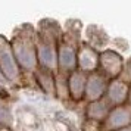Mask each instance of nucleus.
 Segmentation results:
<instances>
[{
  "instance_id": "obj_1",
  "label": "nucleus",
  "mask_w": 131,
  "mask_h": 131,
  "mask_svg": "<svg viewBox=\"0 0 131 131\" xmlns=\"http://www.w3.org/2000/svg\"><path fill=\"white\" fill-rule=\"evenodd\" d=\"M62 32L60 27L53 19H43L36 28V47L38 68L58 72V43Z\"/></svg>"
},
{
  "instance_id": "obj_2",
  "label": "nucleus",
  "mask_w": 131,
  "mask_h": 131,
  "mask_svg": "<svg viewBox=\"0 0 131 131\" xmlns=\"http://www.w3.org/2000/svg\"><path fill=\"white\" fill-rule=\"evenodd\" d=\"M12 53L16 59L19 69L22 74H31L38 68L37 62V47H36V28L31 24H22L13 31L12 38L9 40Z\"/></svg>"
},
{
  "instance_id": "obj_3",
  "label": "nucleus",
  "mask_w": 131,
  "mask_h": 131,
  "mask_svg": "<svg viewBox=\"0 0 131 131\" xmlns=\"http://www.w3.org/2000/svg\"><path fill=\"white\" fill-rule=\"evenodd\" d=\"M81 43V24L68 21L58 43V71L71 74L77 69V52Z\"/></svg>"
},
{
  "instance_id": "obj_4",
  "label": "nucleus",
  "mask_w": 131,
  "mask_h": 131,
  "mask_svg": "<svg viewBox=\"0 0 131 131\" xmlns=\"http://www.w3.org/2000/svg\"><path fill=\"white\" fill-rule=\"evenodd\" d=\"M0 71L3 74V77L10 83L13 89L19 87L24 83V74L19 69L16 59L12 53V49L5 36H0Z\"/></svg>"
},
{
  "instance_id": "obj_5",
  "label": "nucleus",
  "mask_w": 131,
  "mask_h": 131,
  "mask_svg": "<svg viewBox=\"0 0 131 131\" xmlns=\"http://www.w3.org/2000/svg\"><path fill=\"white\" fill-rule=\"evenodd\" d=\"M122 66H124V58L121 56V53L112 49H105L99 52V69L97 71L102 72L109 81L119 78L122 72Z\"/></svg>"
},
{
  "instance_id": "obj_6",
  "label": "nucleus",
  "mask_w": 131,
  "mask_h": 131,
  "mask_svg": "<svg viewBox=\"0 0 131 131\" xmlns=\"http://www.w3.org/2000/svg\"><path fill=\"white\" fill-rule=\"evenodd\" d=\"M131 125V109L127 105L111 107L105 121L102 122L100 131H118Z\"/></svg>"
},
{
  "instance_id": "obj_7",
  "label": "nucleus",
  "mask_w": 131,
  "mask_h": 131,
  "mask_svg": "<svg viewBox=\"0 0 131 131\" xmlns=\"http://www.w3.org/2000/svg\"><path fill=\"white\" fill-rule=\"evenodd\" d=\"M107 84H109V80L102 72L96 71V72H91V74H87L85 90H84V100L87 103H91V102L103 99L107 89Z\"/></svg>"
},
{
  "instance_id": "obj_8",
  "label": "nucleus",
  "mask_w": 131,
  "mask_h": 131,
  "mask_svg": "<svg viewBox=\"0 0 131 131\" xmlns=\"http://www.w3.org/2000/svg\"><path fill=\"white\" fill-rule=\"evenodd\" d=\"M77 69L91 74L99 69V52L81 40L77 52Z\"/></svg>"
},
{
  "instance_id": "obj_9",
  "label": "nucleus",
  "mask_w": 131,
  "mask_h": 131,
  "mask_svg": "<svg viewBox=\"0 0 131 131\" xmlns=\"http://www.w3.org/2000/svg\"><path fill=\"white\" fill-rule=\"evenodd\" d=\"M128 90H130V85L125 84L124 81H121L119 78L111 80L109 84H107V89H106V93H105V97L103 99L109 103L111 107L127 105Z\"/></svg>"
},
{
  "instance_id": "obj_10",
  "label": "nucleus",
  "mask_w": 131,
  "mask_h": 131,
  "mask_svg": "<svg viewBox=\"0 0 131 131\" xmlns=\"http://www.w3.org/2000/svg\"><path fill=\"white\" fill-rule=\"evenodd\" d=\"M85 78L87 74L80 69L72 71L68 74L66 78V87H68V96L72 102L84 100V90H85Z\"/></svg>"
},
{
  "instance_id": "obj_11",
  "label": "nucleus",
  "mask_w": 131,
  "mask_h": 131,
  "mask_svg": "<svg viewBox=\"0 0 131 131\" xmlns=\"http://www.w3.org/2000/svg\"><path fill=\"white\" fill-rule=\"evenodd\" d=\"M83 41H85L89 46H91L97 52H102V50H105V47L109 43V36L100 27L89 25L85 28V40H83Z\"/></svg>"
},
{
  "instance_id": "obj_12",
  "label": "nucleus",
  "mask_w": 131,
  "mask_h": 131,
  "mask_svg": "<svg viewBox=\"0 0 131 131\" xmlns=\"http://www.w3.org/2000/svg\"><path fill=\"white\" fill-rule=\"evenodd\" d=\"M111 111V106L105 99H100V100L91 102V103H87V107H85V119H90V121H96L102 124L106 115Z\"/></svg>"
},
{
  "instance_id": "obj_13",
  "label": "nucleus",
  "mask_w": 131,
  "mask_h": 131,
  "mask_svg": "<svg viewBox=\"0 0 131 131\" xmlns=\"http://www.w3.org/2000/svg\"><path fill=\"white\" fill-rule=\"evenodd\" d=\"M36 81L38 84V87L46 93V94L54 96V74L53 72L43 69V68H37V71L34 72Z\"/></svg>"
},
{
  "instance_id": "obj_14",
  "label": "nucleus",
  "mask_w": 131,
  "mask_h": 131,
  "mask_svg": "<svg viewBox=\"0 0 131 131\" xmlns=\"http://www.w3.org/2000/svg\"><path fill=\"white\" fill-rule=\"evenodd\" d=\"M13 124V115L12 111L7 105H0V125L7 130H12Z\"/></svg>"
},
{
  "instance_id": "obj_15",
  "label": "nucleus",
  "mask_w": 131,
  "mask_h": 131,
  "mask_svg": "<svg viewBox=\"0 0 131 131\" xmlns=\"http://www.w3.org/2000/svg\"><path fill=\"white\" fill-rule=\"evenodd\" d=\"M119 80L124 81L125 84L131 85V58L124 60V66H122V72L119 75Z\"/></svg>"
},
{
  "instance_id": "obj_16",
  "label": "nucleus",
  "mask_w": 131,
  "mask_h": 131,
  "mask_svg": "<svg viewBox=\"0 0 131 131\" xmlns=\"http://www.w3.org/2000/svg\"><path fill=\"white\" fill-rule=\"evenodd\" d=\"M0 90L5 91V93H7V94H12V90H13V87L10 85V83L3 77L2 71H0Z\"/></svg>"
},
{
  "instance_id": "obj_17",
  "label": "nucleus",
  "mask_w": 131,
  "mask_h": 131,
  "mask_svg": "<svg viewBox=\"0 0 131 131\" xmlns=\"http://www.w3.org/2000/svg\"><path fill=\"white\" fill-rule=\"evenodd\" d=\"M10 99V94H7V93H5V91H2L0 90V105H7L6 102Z\"/></svg>"
},
{
  "instance_id": "obj_18",
  "label": "nucleus",
  "mask_w": 131,
  "mask_h": 131,
  "mask_svg": "<svg viewBox=\"0 0 131 131\" xmlns=\"http://www.w3.org/2000/svg\"><path fill=\"white\" fill-rule=\"evenodd\" d=\"M127 106L131 109V85H130V90H128V97H127Z\"/></svg>"
},
{
  "instance_id": "obj_19",
  "label": "nucleus",
  "mask_w": 131,
  "mask_h": 131,
  "mask_svg": "<svg viewBox=\"0 0 131 131\" xmlns=\"http://www.w3.org/2000/svg\"><path fill=\"white\" fill-rule=\"evenodd\" d=\"M118 131H131V125H130V127H127V128H122V130H118Z\"/></svg>"
}]
</instances>
